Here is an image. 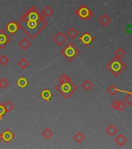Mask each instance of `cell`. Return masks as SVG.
Instances as JSON below:
<instances>
[{"instance_id": "d6a6232c", "label": "cell", "mask_w": 132, "mask_h": 149, "mask_svg": "<svg viewBox=\"0 0 132 149\" xmlns=\"http://www.w3.org/2000/svg\"><path fill=\"white\" fill-rule=\"evenodd\" d=\"M118 100H114V101H113V102H111V107L113 108L114 110H118Z\"/></svg>"}, {"instance_id": "8fae6325", "label": "cell", "mask_w": 132, "mask_h": 149, "mask_svg": "<svg viewBox=\"0 0 132 149\" xmlns=\"http://www.w3.org/2000/svg\"><path fill=\"white\" fill-rule=\"evenodd\" d=\"M2 141H4L6 143H9L14 138V134L9 129H6L5 131H3L2 133Z\"/></svg>"}, {"instance_id": "ac0fdd59", "label": "cell", "mask_w": 132, "mask_h": 149, "mask_svg": "<svg viewBox=\"0 0 132 149\" xmlns=\"http://www.w3.org/2000/svg\"><path fill=\"white\" fill-rule=\"evenodd\" d=\"M28 83H29V81H28L27 79H25V78H24V77H20V78L17 80V81H16L17 86H18L20 88H26L28 86Z\"/></svg>"}, {"instance_id": "e575fe53", "label": "cell", "mask_w": 132, "mask_h": 149, "mask_svg": "<svg viewBox=\"0 0 132 149\" xmlns=\"http://www.w3.org/2000/svg\"><path fill=\"white\" fill-rule=\"evenodd\" d=\"M2 141V133L0 132V142Z\"/></svg>"}, {"instance_id": "e0dca14e", "label": "cell", "mask_w": 132, "mask_h": 149, "mask_svg": "<svg viewBox=\"0 0 132 149\" xmlns=\"http://www.w3.org/2000/svg\"><path fill=\"white\" fill-rule=\"evenodd\" d=\"M106 133L109 136H111V137H113L114 134H116L117 133H118V129L116 127H114V125L113 124H110V125L106 128V130H105Z\"/></svg>"}, {"instance_id": "9c48e42d", "label": "cell", "mask_w": 132, "mask_h": 149, "mask_svg": "<svg viewBox=\"0 0 132 149\" xmlns=\"http://www.w3.org/2000/svg\"><path fill=\"white\" fill-rule=\"evenodd\" d=\"M6 32L9 33L10 34L14 35L19 29V26L18 23H16L14 21H10L6 26Z\"/></svg>"}, {"instance_id": "44dd1931", "label": "cell", "mask_w": 132, "mask_h": 149, "mask_svg": "<svg viewBox=\"0 0 132 149\" xmlns=\"http://www.w3.org/2000/svg\"><path fill=\"white\" fill-rule=\"evenodd\" d=\"M74 140L76 143H78V144H80L81 142L83 141V140H84V136L81 132L78 131V132L76 133V134L74 136Z\"/></svg>"}, {"instance_id": "2e32d148", "label": "cell", "mask_w": 132, "mask_h": 149, "mask_svg": "<svg viewBox=\"0 0 132 149\" xmlns=\"http://www.w3.org/2000/svg\"><path fill=\"white\" fill-rule=\"evenodd\" d=\"M99 23H100L103 26H107L109 23H111V19L110 18L107 14H104V15L99 19Z\"/></svg>"}, {"instance_id": "1f68e13d", "label": "cell", "mask_w": 132, "mask_h": 149, "mask_svg": "<svg viewBox=\"0 0 132 149\" xmlns=\"http://www.w3.org/2000/svg\"><path fill=\"white\" fill-rule=\"evenodd\" d=\"M9 85V81H7L5 78H2L0 79V88H6V86Z\"/></svg>"}, {"instance_id": "8992f818", "label": "cell", "mask_w": 132, "mask_h": 149, "mask_svg": "<svg viewBox=\"0 0 132 149\" xmlns=\"http://www.w3.org/2000/svg\"><path fill=\"white\" fill-rule=\"evenodd\" d=\"M23 18H25L26 19H30V20L38 21L44 19V16L38 10L35 9L34 6H32V9H30L26 13L23 15Z\"/></svg>"}, {"instance_id": "5b68a950", "label": "cell", "mask_w": 132, "mask_h": 149, "mask_svg": "<svg viewBox=\"0 0 132 149\" xmlns=\"http://www.w3.org/2000/svg\"><path fill=\"white\" fill-rule=\"evenodd\" d=\"M75 13L82 20H90L94 17V14L86 6H81L76 9Z\"/></svg>"}, {"instance_id": "5bb4252c", "label": "cell", "mask_w": 132, "mask_h": 149, "mask_svg": "<svg viewBox=\"0 0 132 149\" xmlns=\"http://www.w3.org/2000/svg\"><path fill=\"white\" fill-rule=\"evenodd\" d=\"M107 93H108L110 95H111V96L115 95L116 94H117V93H118V92L125 93H128L127 91H124L121 90V89H118V88H116V86H114V85H111V86H109L108 88H107Z\"/></svg>"}, {"instance_id": "52a82bcc", "label": "cell", "mask_w": 132, "mask_h": 149, "mask_svg": "<svg viewBox=\"0 0 132 149\" xmlns=\"http://www.w3.org/2000/svg\"><path fill=\"white\" fill-rule=\"evenodd\" d=\"M11 40V37L4 30H0V49L4 48Z\"/></svg>"}, {"instance_id": "4dcf8cb0", "label": "cell", "mask_w": 132, "mask_h": 149, "mask_svg": "<svg viewBox=\"0 0 132 149\" xmlns=\"http://www.w3.org/2000/svg\"><path fill=\"white\" fill-rule=\"evenodd\" d=\"M126 107H127V105L125 104L124 101H122V100L118 101V110H119V111H123V110L126 108Z\"/></svg>"}, {"instance_id": "484cf974", "label": "cell", "mask_w": 132, "mask_h": 149, "mask_svg": "<svg viewBox=\"0 0 132 149\" xmlns=\"http://www.w3.org/2000/svg\"><path fill=\"white\" fill-rule=\"evenodd\" d=\"M69 80H70V79H69V78L67 76V74H65V73L62 74L60 77H59V78H58V81H59L60 83L67 82V81H69Z\"/></svg>"}, {"instance_id": "7a4b0ae2", "label": "cell", "mask_w": 132, "mask_h": 149, "mask_svg": "<svg viewBox=\"0 0 132 149\" xmlns=\"http://www.w3.org/2000/svg\"><path fill=\"white\" fill-rule=\"evenodd\" d=\"M126 67L127 65L123 62L121 59H118L116 57L111 59L106 65L107 69H108L109 72H111V74H113L115 77L119 76V74L124 72Z\"/></svg>"}, {"instance_id": "30bf717a", "label": "cell", "mask_w": 132, "mask_h": 149, "mask_svg": "<svg viewBox=\"0 0 132 149\" xmlns=\"http://www.w3.org/2000/svg\"><path fill=\"white\" fill-rule=\"evenodd\" d=\"M80 41L85 45L86 47L89 46L90 44H92V42L94 41V37L91 36V35L88 32H85L84 33H83V35L81 36L80 38Z\"/></svg>"}, {"instance_id": "f1b7e54d", "label": "cell", "mask_w": 132, "mask_h": 149, "mask_svg": "<svg viewBox=\"0 0 132 149\" xmlns=\"http://www.w3.org/2000/svg\"><path fill=\"white\" fill-rule=\"evenodd\" d=\"M9 58H7L6 55H2L0 57V65H2V66H5L8 63H9Z\"/></svg>"}, {"instance_id": "4316f807", "label": "cell", "mask_w": 132, "mask_h": 149, "mask_svg": "<svg viewBox=\"0 0 132 149\" xmlns=\"http://www.w3.org/2000/svg\"><path fill=\"white\" fill-rule=\"evenodd\" d=\"M124 101L127 102L129 106H132V93L131 92H128L127 94L124 96Z\"/></svg>"}, {"instance_id": "ba28073f", "label": "cell", "mask_w": 132, "mask_h": 149, "mask_svg": "<svg viewBox=\"0 0 132 149\" xmlns=\"http://www.w3.org/2000/svg\"><path fill=\"white\" fill-rule=\"evenodd\" d=\"M53 40L57 46L61 47L67 41V37H66L62 32L59 31V32L53 37Z\"/></svg>"}, {"instance_id": "ffe728a7", "label": "cell", "mask_w": 132, "mask_h": 149, "mask_svg": "<svg viewBox=\"0 0 132 149\" xmlns=\"http://www.w3.org/2000/svg\"><path fill=\"white\" fill-rule=\"evenodd\" d=\"M17 65L19 68H21L22 69H25L29 66V61H28L25 58H21L20 60L19 61Z\"/></svg>"}, {"instance_id": "6da1fadb", "label": "cell", "mask_w": 132, "mask_h": 149, "mask_svg": "<svg viewBox=\"0 0 132 149\" xmlns=\"http://www.w3.org/2000/svg\"><path fill=\"white\" fill-rule=\"evenodd\" d=\"M19 28L22 29L23 32L25 33L28 37L31 39H35L43 30L46 27L47 23L45 19L41 20H30L25 18L21 19L18 22Z\"/></svg>"}, {"instance_id": "9a60e30c", "label": "cell", "mask_w": 132, "mask_h": 149, "mask_svg": "<svg viewBox=\"0 0 132 149\" xmlns=\"http://www.w3.org/2000/svg\"><path fill=\"white\" fill-rule=\"evenodd\" d=\"M18 45L23 50L25 51V50L28 49L30 46H31V42H30L26 37H23L20 41H19Z\"/></svg>"}, {"instance_id": "83f0119b", "label": "cell", "mask_w": 132, "mask_h": 149, "mask_svg": "<svg viewBox=\"0 0 132 149\" xmlns=\"http://www.w3.org/2000/svg\"><path fill=\"white\" fill-rule=\"evenodd\" d=\"M43 13L44 16H46V17H50V16H52V14L53 13V10L51 9L50 7L46 6V8L43 9Z\"/></svg>"}, {"instance_id": "7c38bea8", "label": "cell", "mask_w": 132, "mask_h": 149, "mask_svg": "<svg viewBox=\"0 0 132 149\" xmlns=\"http://www.w3.org/2000/svg\"><path fill=\"white\" fill-rule=\"evenodd\" d=\"M40 96L46 102H49L50 100H51L52 97H53V93H52V92L49 88H45L40 93Z\"/></svg>"}, {"instance_id": "cb8c5ba5", "label": "cell", "mask_w": 132, "mask_h": 149, "mask_svg": "<svg viewBox=\"0 0 132 149\" xmlns=\"http://www.w3.org/2000/svg\"><path fill=\"white\" fill-rule=\"evenodd\" d=\"M81 87L84 89V90L86 91H88L90 90V88H92L93 87V84L91 83V81H90L89 80H85V81H83V83H82V85H81Z\"/></svg>"}, {"instance_id": "3957f363", "label": "cell", "mask_w": 132, "mask_h": 149, "mask_svg": "<svg viewBox=\"0 0 132 149\" xmlns=\"http://www.w3.org/2000/svg\"><path fill=\"white\" fill-rule=\"evenodd\" d=\"M80 51L72 42H68L60 51V54L67 59L69 62H71L80 54Z\"/></svg>"}, {"instance_id": "7402d4cb", "label": "cell", "mask_w": 132, "mask_h": 149, "mask_svg": "<svg viewBox=\"0 0 132 149\" xmlns=\"http://www.w3.org/2000/svg\"><path fill=\"white\" fill-rule=\"evenodd\" d=\"M53 132L48 127H46V129L42 132V135H43L46 139H50V138L53 136Z\"/></svg>"}, {"instance_id": "4fadbf2b", "label": "cell", "mask_w": 132, "mask_h": 149, "mask_svg": "<svg viewBox=\"0 0 132 149\" xmlns=\"http://www.w3.org/2000/svg\"><path fill=\"white\" fill-rule=\"evenodd\" d=\"M114 142L118 144V146L122 147L127 143V139L122 134H119L114 138Z\"/></svg>"}, {"instance_id": "836d02e7", "label": "cell", "mask_w": 132, "mask_h": 149, "mask_svg": "<svg viewBox=\"0 0 132 149\" xmlns=\"http://www.w3.org/2000/svg\"><path fill=\"white\" fill-rule=\"evenodd\" d=\"M126 32L127 33H132V24L126 26Z\"/></svg>"}, {"instance_id": "277c9868", "label": "cell", "mask_w": 132, "mask_h": 149, "mask_svg": "<svg viewBox=\"0 0 132 149\" xmlns=\"http://www.w3.org/2000/svg\"><path fill=\"white\" fill-rule=\"evenodd\" d=\"M55 88L60 93V95H62L63 97L65 99H68L77 89V87L73 81H71V80H69L63 83L59 82Z\"/></svg>"}, {"instance_id": "603a6c76", "label": "cell", "mask_w": 132, "mask_h": 149, "mask_svg": "<svg viewBox=\"0 0 132 149\" xmlns=\"http://www.w3.org/2000/svg\"><path fill=\"white\" fill-rule=\"evenodd\" d=\"M125 54L126 53H125V51L123 50V48L119 47V48L117 49L115 52H114V55H115L116 58H118V59H121V58L125 55Z\"/></svg>"}, {"instance_id": "d4e9b609", "label": "cell", "mask_w": 132, "mask_h": 149, "mask_svg": "<svg viewBox=\"0 0 132 149\" xmlns=\"http://www.w3.org/2000/svg\"><path fill=\"white\" fill-rule=\"evenodd\" d=\"M4 107L5 109H6V113H9V112H10L12 110V109H13V104L10 101H9V100H6V102H5L4 103Z\"/></svg>"}, {"instance_id": "f546056e", "label": "cell", "mask_w": 132, "mask_h": 149, "mask_svg": "<svg viewBox=\"0 0 132 149\" xmlns=\"http://www.w3.org/2000/svg\"><path fill=\"white\" fill-rule=\"evenodd\" d=\"M6 113V109H5L4 104L0 102V121L2 120V118H3V116Z\"/></svg>"}, {"instance_id": "d6986e66", "label": "cell", "mask_w": 132, "mask_h": 149, "mask_svg": "<svg viewBox=\"0 0 132 149\" xmlns=\"http://www.w3.org/2000/svg\"><path fill=\"white\" fill-rule=\"evenodd\" d=\"M67 35L68 36L69 38H70V39H74V38L78 35V31H77L74 27H71L67 30Z\"/></svg>"}]
</instances>
